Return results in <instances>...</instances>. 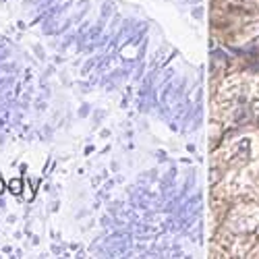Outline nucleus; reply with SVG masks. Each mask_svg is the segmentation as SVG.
<instances>
[{
  "label": "nucleus",
  "instance_id": "obj_1",
  "mask_svg": "<svg viewBox=\"0 0 259 259\" xmlns=\"http://www.w3.org/2000/svg\"><path fill=\"white\" fill-rule=\"evenodd\" d=\"M21 187H23V183H21L19 179H15V181H11V191L15 193V195H19V193H21Z\"/></svg>",
  "mask_w": 259,
  "mask_h": 259
},
{
  "label": "nucleus",
  "instance_id": "obj_2",
  "mask_svg": "<svg viewBox=\"0 0 259 259\" xmlns=\"http://www.w3.org/2000/svg\"><path fill=\"white\" fill-rule=\"evenodd\" d=\"M3 191H5V183H3V181H0V193H3Z\"/></svg>",
  "mask_w": 259,
  "mask_h": 259
}]
</instances>
